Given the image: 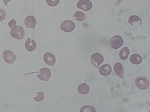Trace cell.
<instances>
[{"label": "cell", "mask_w": 150, "mask_h": 112, "mask_svg": "<svg viewBox=\"0 0 150 112\" xmlns=\"http://www.w3.org/2000/svg\"><path fill=\"white\" fill-rule=\"evenodd\" d=\"M3 56L5 61L7 64H13L16 60L15 54L10 50L5 51L3 53Z\"/></svg>", "instance_id": "obj_4"}, {"label": "cell", "mask_w": 150, "mask_h": 112, "mask_svg": "<svg viewBox=\"0 0 150 112\" xmlns=\"http://www.w3.org/2000/svg\"><path fill=\"white\" fill-rule=\"evenodd\" d=\"M25 26L28 28L34 29L36 24L35 18L33 16H28L25 19Z\"/></svg>", "instance_id": "obj_11"}, {"label": "cell", "mask_w": 150, "mask_h": 112, "mask_svg": "<svg viewBox=\"0 0 150 112\" xmlns=\"http://www.w3.org/2000/svg\"><path fill=\"white\" fill-rule=\"evenodd\" d=\"M38 77L42 81H47L51 77V72L49 68H43L39 70Z\"/></svg>", "instance_id": "obj_7"}, {"label": "cell", "mask_w": 150, "mask_h": 112, "mask_svg": "<svg viewBox=\"0 0 150 112\" xmlns=\"http://www.w3.org/2000/svg\"><path fill=\"white\" fill-rule=\"evenodd\" d=\"M135 85L139 89L145 90L149 87V82L146 77L141 76L138 77L135 81Z\"/></svg>", "instance_id": "obj_2"}, {"label": "cell", "mask_w": 150, "mask_h": 112, "mask_svg": "<svg viewBox=\"0 0 150 112\" xmlns=\"http://www.w3.org/2000/svg\"><path fill=\"white\" fill-rule=\"evenodd\" d=\"M80 112H96L95 108L90 105H86L81 109Z\"/></svg>", "instance_id": "obj_19"}, {"label": "cell", "mask_w": 150, "mask_h": 112, "mask_svg": "<svg viewBox=\"0 0 150 112\" xmlns=\"http://www.w3.org/2000/svg\"><path fill=\"white\" fill-rule=\"evenodd\" d=\"M10 35L14 39L22 40L24 38L25 32L23 28L20 26H17L11 30Z\"/></svg>", "instance_id": "obj_1"}, {"label": "cell", "mask_w": 150, "mask_h": 112, "mask_svg": "<svg viewBox=\"0 0 150 112\" xmlns=\"http://www.w3.org/2000/svg\"><path fill=\"white\" fill-rule=\"evenodd\" d=\"M6 17V12L3 9H0V22L5 20Z\"/></svg>", "instance_id": "obj_22"}, {"label": "cell", "mask_w": 150, "mask_h": 112, "mask_svg": "<svg viewBox=\"0 0 150 112\" xmlns=\"http://www.w3.org/2000/svg\"><path fill=\"white\" fill-rule=\"evenodd\" d=\"M104 61V58L103 55L98 53L93 54L91 56V62L93 65L97 68Z\"/></svg>", "instance_id": "obj_8"}, {"label": "cell", "mask_w": 150, "mask_h": 112, "mask_svg": "<svg viewBox=\"0 0 150 112\" xmlns=\"http://www.w3.org/2000/svg\"><path fill=\"white\" fill-rule=\"evenodd\" d=\"M77 6L80 10L85 11H88L92 9L93 4L89 0H80L78 1Z\"/></svg>", "instance_id": "obj_6"}, {"label": "cell", "mask_w": 150, "mask_h": 112, "mask_svg": "<svg viewBox=\"0 0 150 112\" xmlns=\"http://www.w3.org/2000/svg\"><path fill=\"white\" fill-rule=\"evenodd\" d=\"M74 17H75V20L79 22H83L86 19V16L84 13L81 11L76 12L74 14Z\"/></svg>", "instance_id": "obj_17"}, {"label": "cell", "mask_w": 150, "mask_h": 112, "mask_svg": "<svg viewBox=\"0 0 150 112\" xmlns=\"http://www.w3.org/2000/svg\"><path fill=\"white\" fill-rule=\"evenodd\" d=\"M43 60L46 64L52 67L54 66L56 61L55 55L49 52L46 53L44 55Z\"/></svg>", "instance_id": "obj_9"}, {"label": "cell", "mask_w": 150, "mask_h": 112, "mask_svg": "<svg viewBox=\"0 0 150 112\" xmlns=\"http://www.w3.org/2000/svg\"><path fill=\"white\" fill-rule=\"evenodd\" d=\"M124 40L120 35H115L113 37L110 42V47L114 49H117L120 48L123 45Z\"/></svg>", "instance_id": "obj_3"}, {"label": "cell", "mask_w": 150, "mask_h": 112, "mask_svg": "<svg viewBox=\"0 0 150 112\" xmlns=\"http://www.w3.org/2000/svg\"><path fill=\"white\" fill-rule=\"evenodd\" d=\"M114 69L117 76L123 79L124 77V71L122 64L119 63H116L114 66Z\"/></svg>", "instance_id": "obj_12"}, {"label": "cell", "mask_w": 150, "mask_h": 112, "mask_svg": "<svg viewBox=\"0 0 150 112\" xmlns=\"http://www.w3.org/2000/svg\"><path fill=\"white\" fill-rule=\"evenodd\" d=\"M38 95L34 97V99L37 102H40L44 98V94L42 92H38L37 93Z\"/></svg>", "instance_id": "obj_21"}, {"label": "cell", "mask_w": 150, "mask_h": 112, "mask_svg": "<svg viewBox=\"0 0 150 112\" xmlns=\"http://www.w3.org/2000/svg\"><path fill=\"white\" fill-rule=\"evenodd\" d=\"M140 21V25H142V20L140 17L137 15H132L129 18L128 22L132 26L133 25L134 22H137Z\"/></svg>", "instance_id": "obj_18"}, {"label": "cell", "mask_w": 150, "mask_h": 112, "mask_svg": "<svg viewBox=\"0 0 150 112\" xmlns=\"http://www.w3.org/2000/svg\"><path fill=\"white\" fill-rule=\"evenodd\" d=\"M47 4L52 7L57 6L60 2V0H46Z\"/></svg>", "instance_id": "obj_20"}, {"label": "cell", "mask_w": 150, "mask_h": 112, "mask_svg": "<svg viewBox=\"0 0 150 112\" xmlns=\"http://www.w3.org/2000/svg\"><path fill=\"white\" fill-rule=\"evenodd\" d=\"M60 28L61 30L64 32L70 33L75 29V24L71 20L65 21L61 24Z\"/></svg>", "instance_id": "obj_5"}, {"label": "cell", "mask_w": 150, "mask_h": 112, "mask_svg": "<svg viewBox=\"0 0 150 112\" xmlns=\"http://www.w3.org/2000/svg\"><path fill=\"white\" fill-rule=\"evenodd\" d=\"M11 1V0H3V2L4 3V4L6 6H7V4L8 2L10 1Z\"/></svg>", "instance_id": "obj_24"}, {"label": "cell", "mask_w": 150, "mask_h": 112, "mask_svg": "<svg viewBox=\"0 0 150 112\" xmlns=\"http://www.w3.org/2000/svg\"><path fill=\"white\" fill-rule=\"evenodd\" d=\"M99 72L102 76H108L112 72V68L108 64H104L99 67Z\"/></svg>", "instance_id": "obj_10"}, {"label": "cell", "mask_w": 150, "mask_h": 112, "mask_svg": "<svg viewBox=\"0 0 150 112\" xmlns=\"http://www.w3.org/2000/svg\"><path fill=\"white\" fill-rule=\"evenodd\" d=\"M130 60L132 64L135 65H139L142 62V58L140 55L134 54L130 56Z\"/></svg>", "instance_id": "obj_14"}, {"label": "cell", "mask_w": 150, "mask_h": 112, "mask_svg": "<svg viewBox=\"0 0 150 112\" xmlns=\"http://www.w3.org/2000/svg\"><path fill=\"white\" fill-rule=\"evenodd\" d=\"M130 51L128 47H123L120 50L119 52V56L121 60H126L128 59Z\"/></svg>", "instance_id": "obj_16"}, {"label": "cell", "mask_w": 150, "mask_h": 112, "mask_svg": "<svg viewBox=\"0 0 150 112\" xmlns=\"http://www.w3.org/2000/svg\"><path fill=\"white\" fill-rule=\"evenodd\" d=\"M25 47L28 51L29 52H32L36 48V43L33 39H31L30 38H28L25 42Z\"/></svg>", "instance_id": "obj_13"}, {"label": "cell", "mask_w": 150, "mask_h": 112, "mask_svg": "<svg viewBox=\"0 0 150 112\" xmlns=\"http://www.w3.org/2000/svg\"><path fill=\"white\" fill-rule=\"evenodd\" d=\"M78 90L79 93L82 95H86L90 91V87L86 83L81 84L78 86Z\"/></svg>", "instance_id": "obj_15"}, {"label": "cell", "mask_w": 150, "mask_h": 112, "mask_svg": "<svg viewBox=\"0 0 150 112\" xmlns=\"http://www.w3.org/2000/svg\"><path fill=\"white\" fill-rule=\"evenodd\" d=\"M8 26L11 28L13 29V28L16 27V22L15 19H12L10 21L8 22Z\"/></svg>", "instance_id": "obj_23"}]
</instances>
